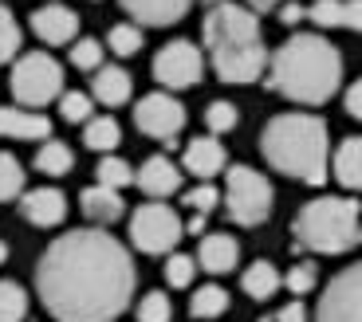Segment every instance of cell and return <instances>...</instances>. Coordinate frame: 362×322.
<instances>
[{
	"mask_svg": "<svg viewBox=\"0 0 362 322\" xmlns=\"http://www.w3.org/2000/svg\"><path fill=\"white\" fill-rule=\"evenodd\" d=\"M28 314V291L16 279H0V322H24Z\"/></svg>",
	"mask_w": 362,
	"mask_h": 322,
	"instance_id": "obj_28",
	"label": "cell"
},
{
	"mask_svg": "<svg viewBox=\"0 0 362 322\" xmlns=\"http://www.w3.org/2000/svg\"><path fill=\"white\" fill-rule=\"evenodd\" d=\"M173 318V303L165 291H146L138 299V322H170Z\"/></svg>",
	"mask_w": 362,
	"mask_h": 322,
	"instance_id": "obj_34",
	"label": "cell"
},
{
	"mask_svg": "<svg viewBox=\"0 0 362 322\" xmlns=\"http://www.w3.org/2000/svg\"><path fill=\"white\" fill-rule=\"evenodd\" d=\"M130 95H134V79L122 63H107L90 79V99L103 107H122V102H130Z\"/></svg>",
	"mask_w": 362,
	"mask_h": 322,
	"instance_id": "obj_19",
	"label": "cell"
},
{
	"mask_svg": "<svg viewBox=\"0 0 362 322\" xmlns=\"http://www.w3.org/2000/svg\"><path fill=\"white\" fill-rule=\"evenodd\" d=\"M315 283H319V271H315V263H296V268L284 275V287H288L296 299H303L308 291H315Z\"/></svg>",
	"mask_w": 362,
	"mask_h": 322,
	"instance_id": "obj_37",
	"label": "cell"
},
{
	"mask_svg": "<svg viewBox=\"0 0 362 322\" xmlns=\"http://www.w3.org/2000/svg\"><path fill=\"white\" fill-rule=\"evenodd\" d=\"M118 142H122V130H118V122L110 114H95L87 126H83V145L95 150V153H103V157L115 153Z\"/></svg>",
	"mask_w": 362,
	"mask_h": 322,
	"instance_id": "obj_24",
	"label": "cell"
},
{
	"mask_svg": "<svg viewBox=\"0 0 362 322\" xmlns=\"http://www.w3.org/2000/svg\"><path fill=\"white\" fill-rule=\"evenodd\" d=\"M138 28H170L193 8V0H118Z\"/></svg>",
	"mask_w": 362,
	"mask_h": 322,
	"instance_id": "obj_16",
	"label": "cell"
},
{
	"mask_svg": "<svg viewBox=\"0 0 362 322\" xmlns=\"http://www.w3.org/2000/svg\"><path fill=\"white\" fill-rule=\"evenodd\" d=\"M225 165H228V153H225V145H221L213 134L193 138V142L185 145V157H181V169L193 173V177H201V181L217 177Z\"/></svg>",
	"mask_w": 362,
	"mask_h": 322,
	"instance_id": "obj_18",
	"label": "cell"
},
{
	"mask_svg": "<svg viewBox=\"0 0 362 322\" xmlns=\"http://www.w3.org/2000/svg\"><path fill=\"white\" fill-rule=\"evenodd\" d=\"M79 205H83V216H87L90 224H115V220H122V213H127L122 193H118V189L99 185V181L79 193Z\"/></svg>",
	"mask_w": 362,
	"mask_h": 322,
	"instance_id": "obj_20",
	"label": "cell"
},
{
	"mask_svg": "<svg viewBox=\"0 0 362 322\" xmlns=\"http://www.w3.org/2000/svg\"><path fill=\"white\" fill-rule=\"evenodd\" d=\"M197 256H185V251H173V256H165V283L170 287H189L193 275H197Z\"/></svg>",
	"mask_w": 362,
	"mask_h": 322,
	"instance_id": "obj_32",
	"label": "cell"
},
{
	"mask_svg": "<svg viewBox=\"0 0 362 322\" xmlns=\"http://www.w3.org/2000/svg\"><path fill=\"white\" fill-rule=\"evenodd\" d=\"M138 287L134 256L103 228H71L47 244L36 268V295L59 322H115Z\"/></svg>",
	"mask_w": 362,
	"mask_h": 322,
	"instance_id": "obj_1",
	"label": "cell"
},
{
	"mask_svg": "<svg viewBox=\"0 0 362 322\" xmlns=\"http://www.w3.org/2000/svg\"><path fill=\"white\" fill-rule=\"evenodd\" d=\"M343 28H351V32H362V0H346Z\"/></svg>",
	"mask_w": 362,
	"mask_h": 322,
	"instance_id": "obj_42",
	"label": "cell"
},
{
	"mask_svg": "<svg viewBox=\"0 0 362 322\" xmlns=\"http://www.w3.org/2000/svg\"><path fill=\"white\" fill-rule=\"evenodd\" d=\"M343 12H346V0H315L308 16L315 28H343Z\"/></svg>",
	"mask_w": 362,
	"mask_h": 322,
	"instance_id": "obj_36",
	"label": "cell"
},
{
	"mask_svg": "<svg viewBox=\"0 0 362 322\" xmlns=\"http://www.w3.org/2000/svg\"><path fill=\"white\" fill-rule=\"evenodd\" d=\"M225 213L240 228H256L272 216V181L252 165H228L225 173Z\"/></svg>",
	"mask_w": 362,
	"mask_h": 322,
	"instance_id": "obj_7",
	"label": "cell"
},
{
	"mask_svg": "<svg viewBox=\"0 0 362 322\" xmlns=\"http://www.w3.org/2000/svg\"><path fill=\"white\" fill-rule=\"evenodd\" d=\"M20 216H24L28 224H36V228H55V224H64V216H67V197L52 185L28 189L24 197H20Z\"/></svg>",
	"mask_w": 362,
	"mask_h": 322,
	"instance_id": "obj_15",
	"label": "cell"
},
{
	"mask_svg": "<svg viewBox=\"0 0 362 322\" xmlns=\"http://www.w3.org/2000/svg\"><path fill=\"white\" fill-rule=\"evenodd\" d=\"M276 322H308V306H303V299H291L288 306H280Z\"/></svg>",
	"mask_w": 362,
	"mask_h": 322,
	"instance_id": "obj_39",
	"label": "cell"
},
{
	"mask_svg": "<svg viewBox=\"0 0 362 322\" xmlns=\"http://www.w3.org/2000/svg\"><path fill=\"white\" fill-rule=\"evenodd\" d=\"M0 138H12V142H47L52 138V118L44 110L0 107Z\"/></svg>",
	"mask_w": 362,
	"mask_h": 322,
	"instance_id": "obj_14",
	"label": "cell"
},
{
	"mask_svg": "<svg viewBox=\"0 0 362 322\" xmlns=\"http://www.w3.org/2000/svg\"><path fill=\"white\" fill-rule=\"evenodd\" d=\"M299 248H311L319 256H343L354 244H362V205L354 197H315L291 220Z\"/></svg>",
	"mask_w": 362,
	"mask_h": 322,
	"instance_id": "obj_5",
	"label": "cell"
},
{
	"mask_svg": "<svg viewBox=\"0 0 362 322\" xmlns=\"http://www.w3.org/2000/svg\"><path fill=\"white\" fill-rule=\"evenodd\" d=\"M343 83V55L319 32L288 36L268 63V87L299 107H323Z\"/></svg>",
	"mask_w": 362,
	"mask_h": 322,
	"instance_id": "obj_2",
	"label": "cell"
},
{
	"mask_svg": "<svg viewBox=\"0 0 362 322\" xmlns=\"http://www.w3.org/2000/svg\"><path fill=\"white\" fill-rule=\"evenodd\" d=\"M315 322H362V260L343 268L323 287Z\"/></svg>",
	"mask_w": 362,
	"mask_h": 322,
	"instance_id": "obj_11",
	"label": "cell"
},
{
	"mask_svg": "<svg viewBox=\"0 0 362 322\" xmlns=\"http://www.w3.org/2000/svg\"><path fill=\"white\" fill-rule=\"evenodd\" d=\"M142 28L138 24H115L107 32V52H115L118 59H130V55H138L142 52Z\"/></svg>",
	"mask_w": 362,
	"mask_h": 322,
	"instance_id": "obj_29",
	"label": "cell"
},
{
	"mask_svg": "<svg viewBox=\"0 0 362 322\" xmlns=\"http://www.w3.org/2000/svg\"><path fill=\"white\" fill-rule=\"evenodd\" d=\"M134 126L146 138H158V142H165V150H173L177 145L173 138L185 130V107H181L177 95H170V90H154V95L138 99Z\"/></svg>",
	"mask_w": 362,
	"mask_h": 322,
	"instance_id": "obj_10",
	"label": "cell"
},
{
	"mask_svg": "<svg viewBox=\"0 0 362 322\" xmlns=\"http://www.w3.org/2000/svg\"><path fill=\"white\" fill-rule=\"evenodd\" d=\"M71 169H75L71 145H67V142H55V138L40 142V150H36V173H44V177H67Z\"/></svg>",
	"mask_w": 362,
	"mask_h": 322,
	"instance_id": "obj_23",
	"label": "cell"
},
{
	"mask_svg": "<svg viewBox=\"0 0 362 322\" xmlns=\"http://www.w3.org/2000/svg\"><path fill=\"white\" fill-rule=\"evenodd\" d=\"M181 236H185V224L162 201H146L130 216V244L146 256H173Z\"/></svg>",
	"mask_w": 362,
	"mask_h": 322,
	"instance_id": "obj_8",
	"label": "cell"
},
{
	"mask_svg": "<svg viewBox=\"0 0 362 322\" xmlns=\"http://www.w3.org/2000/svg\"><path fill=\"white\" fill-rule=\"evenodd\" d=\"M276 16H280V24L296 28L299 20L308 16V8H303V4H296V0H288V4H280V12H276Z\"/></svg>",
	"mask_w": 362,
	"mask_h": 322,
	"instance_id": "obj_40",
	"label": "cell"
},
{
	"mask_svg": "<svg viewBox=\"0 0 362 322\" xmlns=\"http://www.w3.org/2000/svg\"><path fill=\"white\" fill-rule=\"evenodd\" d=\"M134 185L146 193V201H165L181 189V165L165 153H150V157L138 165Z\"/></svg>",
	"mask_w": 362,
	"mask_h": 322,
	"instance_id": "obj_12",
	"label": "cell"
},
{
	"mask_svg": "<svg viewBox=\"0 0 362 322\" xmlns=\"http://www.w3.org/2000/svg\"><path fill=\"white\" fill-rule=\"evenodd\" d=\"M346 110H351V118H358L362 122V79H354L351 87H346Z\"/></svg>",
	"mask_w": 362,
	"mask_h": 322,
	"instance_id": "obj_41",
	"label": "cell"
},
{
	"mask_svg": "<svg viewBox=\"0 0 362 322\" xmlns=\"http://www.w3.org/2000/svg\"><path fill=\"white\" fill-rule=\"evenodd\" d=\"M205 4H209V8H217V4H225V0H205Z\"/></svg>",
	"mask_w": 362,
	"mask_h": 322,
	"instance_id": "obj_46",
	"label": "cell"
},
{
	"mask_svg": "<svg viewBox=\"0 0 362 322\" xmlns=\"http://www.w3.org/2000/svg\"><path fill=\"white\" fill-rule=\"evenodd\" d=\"M90 110H95V99H90L87 90H64V99H59V114H64V122H75V126H87Z\"/></svg>",
	"mask_w": 362,
	"mask_h": 322,
	"instance_id": "obj_30",
	"label": "cell"
},
{
	"mask_svg": "<svg viewBox=\"0 0 362 322\" xmlns=\"http://www.w3.org/2000/svg\"><path fill=\"white\" fill-rule=\"evenodd\" d=\"M248 8H252L256 16H264V12H280V0H248Z\"/></svg>",
	"mask_w": 362,
	"mask_h": 322,
	"instance_id": "obj_43",
	"label": "cell"
},
{
	"mask_svg": "<svg viewBox=\"0 0 362 322\" xmlns=\"http://www.w3.org/2000/svg\"><path fill=\"white\" fill-rule=\"evenodd\" d=\"M236 122H240V114H236V107L228 99H217L205 107V126L213 134H228V130H236Z\"/></svg>",
	"mask_w": 362,
	"mask_h": 322,
	"instance_id": "obj_35",
	"label": "cell"
},
{
	"mask_svg": "<svg viewBox=\"0 0 362 322\" xmlns=\"http://www.w3.org/2000/svg\"><path fill=\"white\" fill-rule=\"evenodd\" d=\"M240 263V244L228 232H205L197 248V268L209 275H228V271Z\"/></svg>",
	"mask_w": 362,
	"mask_h": 322,
	"instance_id": "obj_17",
	"label": "cell"
},
{
	"mask_svg": "<svg viewBox=\"0 0 362 322\" xmlns=\"http://www.w3.org/2000/svg\"><path fill=\"white\" fill-rule=\"evenodd\" d=\"M150 71H154L158 87L177 95V90H189L201 83V75H205V55H201V47L189 44V40H170V44L154 55Z\"/></svg>",
	"mask_w": 362,
	"mask_h": 322,
	"instance_id": "obj_9",
	"label": "cell"
},
{
	"mask_svg": "<svg viewBox=\"0 0 362 322\" xmlns=\"http://www.w3.org/2000/svg\"><path fill=\"white\" fill-rule=\"evenodd\" d=\"M280 271H276V263L268 260H256L245 268V275H240V291H245L248 299H272L276 291H280Z\"/></svg>",
	"mask_w": 362,
	"mask_h": 322,
	"instance_id": "obj_22",
	"label": "cell"
},
{
	"mask_svg": "<svg viewBox=\"0 0 362 322\" xmlns=\"http://www.w3.org/2000/svg\"><path fill=\"white\" fill-rule=\"evenodd\" d=\"M228 291L225 287H217V283H205V287H197L193 291V299H189V314L193 318H201V322H213V318H221V314L228 311Z\"/></svg>",
	"mask_w": 362,
	"mask_h": 322,
	"instance_id": "obj_25",
	"label": "cell"
},
{
	"mask_svg": "<svg viewBox=\"0 0 362 322\" xmlns=\"http://www.w3.org/2000/svg\"><path fill=\"white\" fill-rule=\"evenodd\" d=\"M331 173L339 177V185H343V189L362 193V134L343 138V145L331 153Z\"/></svg>",
	"mask_w": 362,
	"mask_h": 322,
	"instance_id": "obj_21",
	"label": "cell"
},
{
	"mask_svg": "<svg viewBox=\"0 0 362 322\" xmlns=\"http://www.w3.org/2000/svg\"><path fill=\"white\" fill-rule=\"evenodd\" d=\"M221 201H225V193H221L217 185H197V189H189V193H185V208H193V213H213V208L221 205Z\"/></svg>",
	"mask_w": 362,
	"mask_h": 322,
	"instance_id": "obj_38",
	"label": "cell"
},
{
	"mask_svg": "<svg viewBox=\"0 0 362 322\" xmlns=\"http://www.w3.org/2000/svg\"><path fill=\"white\" fill-rule=\"evenodd\" d=\"M103 52H107V44H99L95 36H79L71 44V63L79 71H99V67H107V63H103Z\"/></svg>",
	"mask_w": 362,
	"mask_h": 322,
	"instance_id": "obj_31",
	"label": "cell"
},
{
	"mask_svg": "<svg viewBox=\"0 0 362 322\" xmlns=\"http://www.w3.org/2000/svg\"><path fill=\"white\" fill-rule=\"evenodd\" d=\"M20 59V24L4 4H0V63Z\"/></svg>",
	"mask_w": 362,
	"mask_h": 322,
	"instance_id": "obj_33",
	"label": "cell"
},
{
	"mask_svg": "<svg viewBox=\"0 0 362 322\" xmlns=\"http://www.w3.org/2000/svg\"><path fill=\"white\" fill-rule=\"evenodd\" d=\"M260 322H276V314H264V318Z\"/></svg>",
	"mask_w": 362,
	"mask_h": 322,
	"instance_id": "obj_47",
	"label": "cell"
},
{
	"mask_svg": "<svg viewBox=\"0 0 362 322\" xmlns=\"http://www.w3.org/2000/svg\"><path fill=\"white\" fill-rule=\"evenodd\" d=\"M4 260H8V244L0 240V263H4Z\"/></svg>",
	"mask_w": 362,
	"mask_h": 322,
	"instance_id": "obj_45",
	"label": "cell"
},
{
	"mask_svg": "<svg viewBox=\"0 0 362 322\" xmlns=\"http://www.w3.org/2000/svg\"><path fill=\"white\" fill-rule=\"evenodd\" d=\"M16 197H24V165L16 161V153L0 150V205Z\"/></svg>",
	"mask_w": 362,
	"mask_h": 322,
	"instance_id": "obj_27",
	"label": "cell"
},
{
	"mask_svg": "<svg viewBox=\"0 0 362 322\" xmlns=\"http://www.w3.org/2000/svg\"><path fill=\"white\" fill-rule=\"evenodd\" d=\"M185 232H189V236H201V232H205V213H193L189 220H185Z\"/></svg>",
	"mask_w": 362,
	"mask_h": 322,
	"instance_id": "obj_44",
	"label": "cell"
},
{
	"mask_svg": "<svg viewBox=\"0 0 362 322\" xmlns=\"http://www.w3.org/2000/svg\"><path fill=\"white\" fill-rule=\"evenodd\" d=\"M260 150L276 173L303 185H323L331 173V138L319 114H276L260 134Z\"/></svg>",
	"mask_w": 362,
	"mask_h": 322,
	"instance_id": "obj_4",
	"label": "cell"
},
{
	"mask_svg": "<svg viewBox=\"0 0 362 322\" xmlns=\"http://www.w3.org/2000/svg\"><path fill=\"white\" fill-rule=\"evenodd\" d=\"M201 40L209 47V63L217 71L221 83H256L268 71V47H264L260 16L248 4H217L205 12L201 24Z\"/></svg>",
	"mask_w": 362,
	"mask_h": 322,
	"instance_id": "obj_3",
	"label": "cell"
},
{
	"mask_svg": "<svg viewBox=\"0 0 362 322\" xmlns=\"http://www.w3.org/2000/svg\"><path fill=\"white\" fill-rule=\"evenodd\" d=\"M8 87H12L16 107L40 110V107H47V102L64 99V67H59L47 52H28L12 63Z\"/></svg>",
	"mask_w": 362,
	"mask_h": 322,
	"instance_id": "obj_6",
	"label": "cell"
},
{
	"mask_svg": "<svg viewBox=\"0 0 362 322\" xmlns=\"http://www.w3.org/2000/svg\"><path fill=\"white\" fill-rule=\"evenodd\" d=\"M134 165H130L127 157H118V153H107V157H99V165H95V181L99 185H107V189H122L127 185H134Z\"/></svg>",
	"mask_w": 362,
	"mask_h": 322,
	"instance_id": "obj_26",
	"label": "cell"
},
{
	"mask_svg": "<svg viewBox=\"0 0 362 322\" xmlns=\"http://www.w3.org/2000/svg\"><path fill=\"white\" fill-rule=\"evenodd\" d=\"M32 32L52 47L75 44V40H79V16H75V8H67V4H44V8L32 12Z\"/></svg>",
	"mask_w": 362,
	"mask_h": 322,
	"instance_id": "obj_13",
	"label": "cell"
}]
</instances>
